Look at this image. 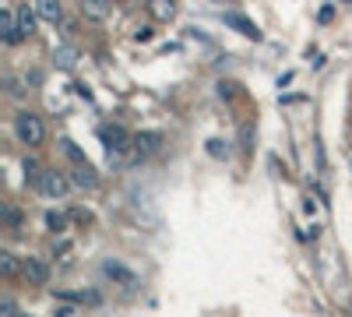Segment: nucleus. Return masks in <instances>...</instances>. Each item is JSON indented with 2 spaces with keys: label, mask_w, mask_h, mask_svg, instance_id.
<instances>
[{
  "label": "nucleus",
  "mask_w": 352,
  "mask_h": 317,
  "mask_svg": "<svg viewBox=\"0 0 352 317\" xmlns=\"http://www.w3.org/2000/svg\"><path fill=\"white\" fill-rule=\"evenodd\" d=\"M36 14L43 18V21H60L64 18V11H60V4H56V0H39V4H36Z\"/></svg>",
  "instance_id": "9d476101"
},
{
  "label": "nucleus",
  "mask_w": 352,
  "mask_h": 317,
  "mask_svg": "<svg viewBox=\"0 0 352 317\" xmlns=\"http://www.w3.org/2000/svg\"><path fill=\"white\" fill-rule=\"evenodd\" d=\"M0 39H4V43H21V32H18V18H14V11H4V14H0Z\"/></svg>",
  "instance_id": "0eeeda50"
},
{
  "label": "nucleus",
  "mask_w": 352,
  "mask_h": 317,
  "mask_svg": "<svg viewBox=\"0 0 352 317\" xmlns=\"http://www.w3.org/2000/svg\"><path fill=\"white\" fill-rule=\"evenodd\" d=\"M81 11H85V18L102 21V18H109V14H113V4H109V0H85Z\"/></svg>",
  "instance_id": "6e6552de"
},
{
  "label": "nucleus",
  "mask_w": 352,
  "mask_h": 317,
  "mask_svg": "<svg viewBox=\"0 0 352 317\" xmlns=\"http://www.w3.org/2000/svg\"><path fill=\"white\" fill-rule=\"evenodd\" d=\"M46 197H53V201H60V197H67V177L64 173H56V169H43V177H39V184H36Z\"/></svg>",
  "instance_id": "7ed1b4c3"
},
{
  "label": "nucleus",
  "mask_w": 352,
  "mask_h": 317,
  "mask_svg": "<svg viewBox=\"0 0 352 317\" xmlns=\"http://www.w3.org/2000/svg\"><path fill=\"white\" fill-rule=\"evenodd\" d=\"M159 145H162V134H159V131H144V134H134V152H138V155H152Z\"/></svg>",
  "instance_id": "423d86ee"
},
{
  "label": "nucleus",
  "mask_w": 352,
  "mask_h": 317,
  "mask_svg": "<svg viewBox=\"0 0 352 317\" xmlns=\"http://www.w3.org/2000/svg\"><path fill=\"white\" fill-rule=\"evenodd\" d=\"M21 272H25V278L32 282V285H46V278H50V265L39 261V257H25Z\"/></svg>",
  "instance_id": "20e7f679"
},
{
  "label": "nucleus",
  "mask_w": 352,
  "mask_h": 317,
  "mask_svg": "<svg viewBox=\"0 0 352 317\" xmlns=\"http://www.w3.org/2000/svg\"><path fill=\"white\" fill-rule=\"evenodd\" d=\"M152 14H155V18H173V14H176V8H173V4H166V0H152Z\"/></svg>",
  "instance_id": "dca6fc26"
},
{
  "label": "nucleus",
  "mask_w": 352,
  "mask_h": 317,
  "mask_svg": "<svg viewBox=\"0 0 352 317\" xmlns=\"http://www.w3.org/2000/svg\"><path fill=\"white\" fill-rule=\"evenodd\" d=\"M102 275H109V278H120L124 285H134V275H131L127 268H120L116 261H106V265H102Z\"/></svg>",
  "instance_id": "9b49d317"
},
{
  "label": "nucleus",
  "mask_w": 352,
  "mask_h": 317,
  "mask_svg": "<svg viewBox=\"0 0 352 317\" xmlns=\"http://www.w3.org/2000/svg\"><path fill=\"white\" fill-rule=\"evenodd\" d=\"M46 226L53 229V233H64V229H67V215H60V212H50V215H46Z\"/></svg>",
  "instance_id": "4468645a"
},
{
  "label": "nucleus",
  "mask_w": 352,
  "mask_h": 317,
  "mask_svg": "<svg viewBox=\"0 0 352 317\" xmlns=\"http://www.w3.org/2000/svg\"><path fill=\"white\" fill-rule=\"evenodd\" d=\"M99 134H102V145H106V152H109V155H120V152L134 149V138H131L120 124H106Z\"/></svg>",
  "instance_id": "f03ea898"
},
{
  "label": "nucleus",
  "mask_w": 352,
  "mask_h": 317,
  "mask_svg": "<svg viewBox=\"0 0 352 317\" xmlns=\"http://www.w3.org/2000/svg\"><path fill=\"white\" fill-rule=\"evenodd\" d=\"M71 184L74 187H81V190H96L99 187V173L92 169V166H74V173H71Z\"/></svg>",
  "instance_id": "39448f33"
},
{
  "label": "nucleus",
  "mask_w": 352,
  "mask_h": 317,
  "mask_svg": "<svg viewBox=\"0 0 352 317\" xmlns=\"http://www.w3.org/2000/svg\"><path fill=\"white\" fill-rule=\"evenodd\" d=\"M14 18H18V32H21V39H28V36H32L36 32V11H28V8H18L14 11Z\"/></svg>",
  "instance_id": "1a4fd4ad"
},
{
  "label": "nucleus",
  "mask_w": 352,
  "mask_h": 317,
  "mask_svg": "<svg viewBox=\"0 0 352 317\" xmlns=\"http://www.w3.org/2000/svg\"><path fill=\"white\" fill-rule=\"evenodd\" d=\"M226 21H229V25H236L243 36H254V39H257V28H254V21H247L243 14H226Z\"/></svg>",
  "instance_id": "f8f14e48"
},
{
  "label": "nucleus",
  "mask_w": 352,
  "mask_h": 317,
  "mask_svg": "<svg viewBox=\"0 0 352 317\" xmlns=\"http://www.w3.org/2000/svg\"><path fill=\"white\" fill-rule=\"evenodd\" d=\"M14 131L21 138V145H43V141H46L43 117H36V113H28V109H21L18 117H14Z\"/></svg>",
  "instance_id": "f257e3e1"
},
{
  "label": "nucleus",
  "mask_w": 352,
  "mask_h": 317,
  "mask_svg": "<svg viewBox=\"0 0 352 317\" xmlns=\"http://www.w3.org/2000/svg\"><path fill=\"white\" fill-rule=\"evenodd\" d=\"M74 56H78V53H74L71 46H64V50H56V64L71 71V67H74Z\"/></svg>",
  "instance_id": "2eb2a0df"
},
{
  "label": "nucleus",
  "mask_w": 352,
  "mask_h": 317,
  "mask_svg": "<svg viewBox=\"0 0 352 317\" xmlns=\"http://www.w3.org/2000/svg\"><path fill=\"white\" fill-rule=\"evenodd\" d=\"M232 89H236V85H226V81H222V85H219V96H222V99H232V96H236Z\"/></svg>",
  "instance_id": "f3484780"
},
{
  "label": "nucleus",
  "mask_w": 352,
  "mask_h": 317,
  "mask_svg": "<svg viewBox=\"0 0 352 317\" xmlns=\"http://www.w3.org/2000/svg\"><path fill=\"white\" fill-rule=\"evenodd\" d=\"M0 272H4L8 278L18 275V261H14V254H11V250H0Z\"/></svg>",
  "instance_id": "ddd939ff"
}]
</instances>
